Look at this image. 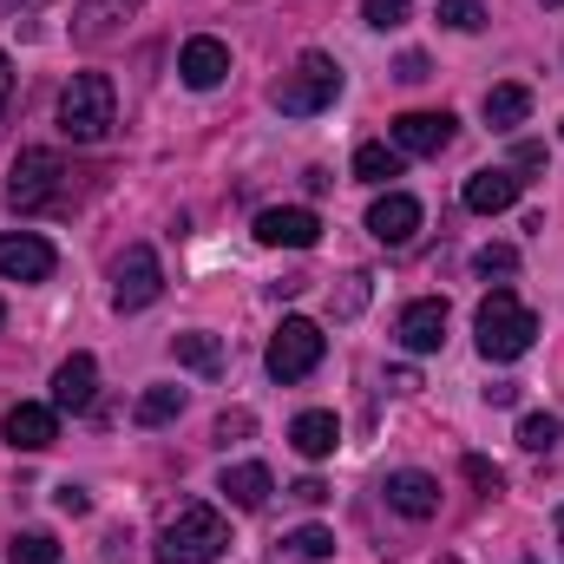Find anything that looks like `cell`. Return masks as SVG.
<instances>
[{"mask_svg":"<svg viewBox=\"0 0 564 564\" xmlns=\"http://www.w3.org/2000/svg\"><path fill=\"white\" fill-rule=\"evenodd\" d=\"M473 328H479V355H486V361H519V355L539 341V315H532L512 289H492V295L479 302Z\"/></svg>","mask_w":564,"mask_h":564,"instance_id":"cell-1","label":"cell"},{"mask_svg":"<svg viewBox=\"0 0 564 564\" xmlns=\"http://www.w3.org/2000/svg\"><path fill=\"white\" fill-rule=\"evenodd\" d=\"M119 126V93L106 73H73V86L59 93V132L73 144H99Z\"/></svg>","mask_w":564,"mask_h":564,"instance_id":"cell-2","label":"cell"},{"mask_svg":"<svg viewBox=\"0 0 564 564\" xmlns=\"http://www.w3.org/2000/svg\"><path fill=\"white\" fill-rule=\"evenodd\" d=\"M224 552H230V525L210 506H184L158 539V564H217Z\"/></svg>","mask_w":564,"mask_h":564,"instance_id":"cell-3","label":"cell"},{"mask_svg":"<svg viewBox=\"0 0 564 564\" xmlns=\"http://www.w3.org/2000/svg\"><path fill=\"white\" fill-rule=\"evenodd\" d=\"M335 93H341V66H335L328 53H302L295 73H282V86L270 99H276L282 119H315V112L335 106Z\"/></svg>","mask_w":564,"mask_h":564,"instance_id":"cell-4","label":"cell"},{"mask_svg":"<svg viewBox=\"0 0 564 564\" xmlns=\"http://www.w3.org/2000/svg\"><path fill=\"white\" fill-rule=\"evenodd\" d=\"M66 184H73V171H66L59 151H20L13 158V177H7V204L33 217V210H53L66 197Z\"/></svg>","mask_w":564,"mask_h":564,"instance_id":"cell-5","label":"cell"},{"mask_svg":"<svg viewBox=\"0 0 564 564\" xmlns=\"http://www.w3.org/2000/svg\"><path fill=\"white\" fill-rule=\"evenodd\" d=\"M322 355H328V335L308 322V315H289L276 335H270V348H263V368H270V381H302V375H315L322 368Z\"/></svg>","mask_w":564,"mask_h":564,"instance_id":"cell-6","label":"cell"},{"mask_svg":"<svg viewBox=\"0 0 564 564\" xmlns=\"http://www.w3.org/2000/svg\"><path fill=\"white\" fill-rule=\"evenodd\" d=\"M164 295V270H158V250L151 243H132L119 263H112V302L126 308V315H139Z\"/></svg>","mask_w":564,"mask_h":564,"instance_id":"cell-7","label":"cell"},{"mask_svg":"<svg viewBox=\"0 0 564 564\" xmlns=\"http://www.w3.org/2000/svg\"><path fill=\"white\" fill-rule=\"evenodd\" d=\"M257 243H270V250H315V243H322V217L302 210V204L263 210V217H257Z\"/></svg>","mask_w":564,"mask_h":564,"instance_id":"cell-8","label":"cell"},{"mask_svg":"<svg viewBox=\"0 0 564 564\" xmlns=\"http://www.w3.org/2000/svg\"><path fill=\"white\" fill-rule=\"evenodd\" d=\"M53 243L46 237H33V230H7L0 237V276L7 282H46L53 276Z\"/></svg>","mask_w":564,"mask_h":564,"instance_id":"cell-9","label":"cell"},{"mask_svg":"<svg viewBox=\"0 0 564 564\" xmlns=\"http://www.w3.org/2000/svg\"><path fill=\"white\" fill-rule=\"evenodd\" d=\"M177 79H184L191 93L224 86V79H230V46H224V40H210V33L184 40V53H177Z\"/></svg>","mask_w":564,"mask_h":564,"instance_id":"cell-10","label":"cell"},{"mask_svg":"<svg viewBox=\"0 0 564 564\" xmlns=\"http://www.w3.org/2000/svg\"><path fill=\"white\" fill-rule=\"evenodd\" d=\"M453 144V112H401L394 119V151L401 158H440Z\"/></svg>","mask_w":564,"mask_h":564,"instance_id":"cell-11","label":"cell"},{"mask_svg":"<svg viewBox=\"0 0 564 564\" xmlns=\"http://www.w3.org/2000/svg\"><path fill=\"white\" fill-rule=\"evenodd\" d=\"M519 191H525V177H519L512 164H486V171H473V177H466V210L499 217V210H512V204H519Z\"/></svg>","mask_w":564,"mask_h":564,"instance_id":"cell-12","label":"cell"},{"mask_svg":"<svg viewBox=\"0 0 564 564\" xmlns=\"http://www.w3.org/2000/svg\"><path fill=\"white\" fill-rule=\"evenodd\" d=\"M0 433H7V446L13 453H46L53 440H59V408H40V401H20L7 421H0Z\"/></svg>","mask_w":564,"mask_h":564,"instance_id":"cell-13","label":"cell"},{"mask_svg":"<svg viewBox=\"0 0 564 564\" xmlns=\"http://www.w3.org/2000/svg\"><path fill=\"white\" fill-rule=\"evenodd\" d=\"M93 394H99V361H93V355H66V361L53 368V408H59V414H86Z\"/></svg>","mask_w":564,"mask_h":564,"instance_id":"cell-14","label":"cell"},{"mask_svg":"<svg viewBox=\"0 0 564 564\" xmlns=\"http://www.w3.org/2000/svg\"><path fill=\"white\" fill-rule=\"evenodd\" d=\"M394 335H401V348H408V355H433V348L446 341V302H440V295L408 302V308H401V322H394Z\"/></svg>","mask_w":564,"mask_h":564,"instance_id":"cell-15","label":"cell"},{"mask_svg":"<svg viewBox=\"0 0 564 564\" xmlns=\"http://www.w3.org/2000/svg\"><path fill=\"white\" fill-rule=\"evenodd\" d=\"M368 230H375V243L401 250V243L421 230V204H414L408 191H388V197H375V210H368Z\"/></svg>","mask_w":564,"mask_h":564,"instance_id":"cell-16","label":"cell"},{"mask_svg":"<svg viewBox=\"0 0 564 564\" xmlns=\"http://www.w3.org/2000/svg\"><path fill=\"white\" fill-rule=\"evenodd\" d=\"M388 506L401 512V519H433L440 512V479L433 473H414V466H401V473H388Z\"/></svg>","mask_w":564,"mask_h":564,"instance_id":"cell-17","label":"cell"},{"mask_svg":"<svg viewBox=\"0 0 564 564\" xmlns=\"http://www.w3.org/2000/svg\"><path fill=\"white\" fill-rule=\"evenodd\" d=\"M144 0H79V20H73V40L79 46H106L132 13H139Z\"/></svg>","mask_w":564,"mask_h":564,"instance_id":"cell-18","label":"cell"},{"mask_svg":"<svg viewBox=\"0 0 564 564\" xmlns=\"http://www.w3.org/2000/svg\"><path fill=\"white\" fill-rule=\"evenodd\" d=\"M217 492H224V499H230L237 512H263V506H270V492H276V479H270V466L243 459V466H224Z\"/></svg>","mask_w":564,"mask_h":564,"instance_id":"cell-19","label":"cell"},{"mask_svg":"<svg viewBox=\"0 0 564 564\" xmlns=\"http://www.w3.org/2000/svg\"><path fill=\"white\" fill-rule=\"evenodd\" d=\"M289 446H295L302 459H328V453L341 446V426H335V414L308 408V414H295V426H289Z\"/></svg>","mask_w":564,"mask_h":564,"instance_id":"cell-20","label":"cell"},{"mask_svg":"<svg viewBox=\"0 0 564 564\" xmlns=\"http://www.w3.org/2000/svg\"><path fill=\"white\" fill-rule=\"evenodd\" d=\"M532 119V93L525 86H492L486 93V126L492 132H512V126H525Z\"/></svg>","mask_w":564,"mask_h":564,"instance_id":"cell-21","label":"cell"},{"mask_svg":"<svg viewBox=\"0 0 564 564\" xmlns=\"http://www.w3.org/2000/svg\"><path fill=\"white\" fill-rule=\"evenodd\" d=\"M355 177H361V184H388V177H401V151H394V144H361V151H355Z\"/></svg>","mask_w":564,"mask_h":564,"instance_id":"cell-22","label":"cell"},{"mask_svg":"<svg viewBox=\"0 0 564 564\" xmlns=\"http://www.w3.org/2000/svg\"><path fill=\"white\" fill-rule=\"evenodd\" d=\"M171 348H177V361L197 368V375H217V368H224V341H217V335H177Z\"/></svg>","mask_w":564,"mask_h":564,"instance_id":"cell-23","label":"cell"},{"mask_svg":"<svg viewBox=\"0 0 564 564\" xmlns=\"http://www.w3.org/2000/svg\"><path fill=\"white\" fill-rule=\"evenodd\" d=\"M184 414V388H144L139 394V426H164Z\"/></svg>","mask_w":564,"mask_h":564,"instance_id":"cell-24","label":"cell"},{"mask_svg":"<svg viewBox=\"0 0 564 564\" xmlns=\"http://www.w3.org/2000/svg\"><path fill=\"white\" fill-rule=\"evenodd\" d=\"M558 433H564V426L552 421V414H525V421H519V446H525V453H552V446H558Z\"/></svg>","mask_w":564,"mask_h":564,"instance_id":"cell-25","label":"cell"},{"mask_svg":"<svg viewBox=\"0 0 564 564\" xmlns=\"http://www.w3.org/2000/svg\"><path fill=\"white\" fill-rule=\"evenodd\" d=\"M13 564H59V539L53 532H20L13 539Z\"/></svg>","mask_w":564,"mask_h":564,"instance_id":"cell-26","label":"cell"},{"mask_svg":"<svg viewBox=\"0 0 564 564\" xmlns=\"http://www.w3.org/2000/svg\"><path fill=\"white\" fill-rule=\"evenodd\" d=\"M440 26H453V33H479V26H486V7H479V0H440Z\"/></svg>","mask_w":564,"mask_h":564,"instance_id":"cell-27","label":"cell"},{"mask_svg":"<svg viewBox=\"0 0 564 564\" xmlns=\"http://www.w3.org/2000/svg\"><path fill=\"white\" fill-rule=\"evenodd\" d=\"M408 7H414V0H361V20H368L375 33H394V26L408 20Z\"/></svg>","mask_w":564,"mask_h":564,"instance_id":"cell-28","label":"cell"},{"mask_svg":"<svg viewBox=\"0 0 564 564\" xmlns=\"http://www.w3.org/2000/svg\"><path fill=\"white\" fill-rule=\"evenodd\" d=\"M473 270H479V276H512V270H519V250H512V243H486V250L473 257Z\"/></svg>","mask_w":564,"mask_h":564,"instance_id":"cell-29","label":"cell"},{"mask_svg":"<svg viewBox=\"0 0 564 564\" xmlns=\"http://www.w3.org/2000/svg\"><path fill=\"white\" fill-rule=\"evenodd\" d=\"M289 545H295V558H328V552H335V532H322V525H302Z\"/></svg>","mask_w":564,"mask_h":564,"instance_id":"cell-30","label":"cell"},{"mask_svg":"<svg viewBox=\"0 0 564 564\" xmlns=\"http://www.w3.org/2000/svg\"><path fill=\"white\" fill-rule=\"evenodd\" d=\"M368 295H375V282L348 276V282H341V295H335V315H361V308H368Z\"/></svg>","mask_w":564,"mask_h":564,"instance_id":"cell-31","label":"cell"},{"mask_svg":"<svg viewBox=\"0 0 564 564\" xmlns=\"http://www.w3.org/2000/svg\"><path fill=\"white\" fill-rule=\"evenodd\" d=\"M466 479H473L479 492H499V486H506V479H499V466H492V459H479V453H466Z\"/></svg>","mask_w":564,"mask_h":564,"instance_id":"cell-32","label":"cell"},{"mask_svg":"<svg viewBox=\"0 0 564 564\" xmlns=\"http://www.w3.org/2000/svg\"><path fill=\"white\" fill-rule=\"evenodd\" d=\"M53 506H59V512H73V519H79V512H86V506H93V499H86V492H79V486H59V492H53Z\"/></svg>","mask_w":564,"mask_h":564,"instance_id":"cell-33","label":"cell"},{"mask_svg":"<svg viewBox=\"0 0 564 564\" xmlns=\"http://www.w3.org/2000/svg\"><path fill=\"white\" fill-rule=\"evenodd\" d=\"M289 492H295V499H302V506H322V499H328V486H322V479H295V486H289Z\"/></svg>","mask_w":564,"mask_h":564,"instance_id":"cell-34","label":"cell"},{"mask_svg":"<svg viewBox=\"0 0 564 564\" xmlns=\"http://www.w3.org/2000/svg\"><path fill=\"white\" fill-rule=\"evenodd\" d=\"M394 79H426V59H421V53H401V66H394Z\"/></svg>","mask_w":564,"mask_h":564,"instance_id":"cell-35","label":"cell"},{"mask_svg":"<svg viewBox=\"0 0 564 564\" xmlns=\"http://www.w3.org/2000/svg\"><path fill=\"white\" fill-rule=\"evenodd\" d=\"M388 388H394V394H414V388H421V375H414V368H394V375H388Z\"/></svg>","mask_w":564,"mask_h":564,"instance_id":"cell-36","label":"cell"},{"mask_svg":"<svg viewBox=\"0 0 564 564\" xmlns=\"http://www.w3.org/2000/svg\"><path fill=\"white\" fill-rule=\"evenodd\" d=\"M250 426H257L250 414H224V421H217V440H230V433H250Z\"/></svg>","mask_w":564,"mask_h":564,"instance_id":"cell-37","label":"cell"},{"mask_svg":"<svg viewBox=\"0 0 564 564\" xmlns=\"http://www.w3.org/2000/svg\"><path fill=\"white\" fill-rule=\"evenodd\" d=\"M7 99H13V66H7V53H0V112H7Z\"/></svg>","mask_w":564,"mask_h":564,"instance_id":"cell-38","label":"cell"},{"mask_svg":"<svg viewBox=\"0 0 564 564\" xmlns=\"http://www.w3.org/2000/svg\"><path fill=\"white\" fill-rule=\"evenodd\" d=\"M13 7H40V0H0V13H13Z\"/></svg>","mask_w":564,"mask_h":564,"instance_id":"cell-39","label":"cell"},{"mask_svg":"<svg viewBox=\"0 0 564 564\" xmlns=\"http://www.w3.org/2000/svg\"><path fill=\"white\" fill-rule=\"evenodd\" d=\"M558 552H564V506H558Z\"/></svg>","mask_w":564,"mask_h":564,"instance_id":"cell-40","label":"cell"},{"mask_svg":"<svg viewBox=\"0 0 564 564\" xmlns=\"http://www.w3.org/2000/svg\"><path fill=\"white\" fill-rule=\"evenodd\" d=\"M545 7H564V0H545Z\"/></svg>","mask_w":564,"mask_h":564,"instance_id":"cell-41","label":"cell"},{"mask_svg":"<svg viewBox=\"0 0 564 564\" xmlns=\"http://www.w3.org/2000/svg\"><path fill=\"white\" fill-rule=\"evenodd\" d=\"M440 564H459V558H440Z\"/></svg>","mask_w":564,"mask_h":564,"instance_id":"cell-42","label":"cell"},{"mask_svg":"<svg viewBox=\"0 0 564 564\" xmlns=\"http://www.w3.org/2000/svg\"><path fill=\"white\" fill-rule=\"evenodd\" d=\"M0 322H7V308H0Z\"/></svg>","mask_w":564,"mask_h":564,"instance_id":"cell-43","label":"cell"}]
</instances>
